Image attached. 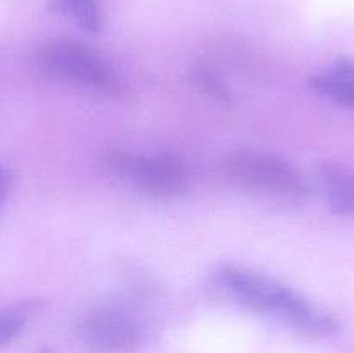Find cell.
<instances>
[{
	"instance_id": "obj_1",
	"label": "cell",
	"mask_w": 354,
	"mask_h": 353,
	"mask_svg": "<svg viewBox=\"0 0 354 353\" xmlns=\"http://www.w3.org/2000/svg\"><path fill=\"white\" fill-rule=\"evenodd\" d=\"M216 287L242 307L273 315L303 334L328 338L341 331L337 318L280 280L241 265H223L216 272Z\"/></svg>"
},
{
	"instance_id": "obj_2",
	"label": "cell",
	"mask_w": 354,
	"mask_h": 353,
	"mask_svg": "<svg viewBox=\"0 0 354 353\" xmlns=\"http://www.w3.org/2000/svg\"><path fill=\"white\" fill-rule=\"evenodd\" d=\"M35 62L44 75L57 82L123 96L127 87L113 66L86 44L68 38L44 42L35 51Z\"/></svg>"
},
{
	"instance_id": "obj_3",
	"label": "cell",
	"mask_w": 354,
	"mask_h": 353,
	"mask_svg": "<svg viewBox=\"0 0 354 353\" xmlns=\"http://www.w3.org/2000/svg\"><path fill=\"white\" fill-rule=\"evenodd\" d=\"M221 168L235 185L273 196L301 199L310 194L303 173L283 158L256 149H234L223 156Z\"/></svg>"
},
{
	"instance_id": "obj_4",
	"label": "cell",
	"mask_w": 354,
	"mask_h": 353,
	"mask_svg": "<svg viewBox=\"0 0 354 353\" xmlns=\"http://www.w3.org/2000/svg\"><path fill=\"white\" fill-rule=\"evenodd\" d=\"M106 165L118 179L152 197H176L190 187V172L185 163L171 152L133 154L113 149L107 152Z\"/></svg>"
},
{
	"instance_id": "obj_5",
	"label": "cell",
	"mask_w": 354,
	"mask_h": 353,
	"mask_svg": "<svg viewBox=\"0 0 354 353\" xmlns=\"http://www.w3.org/2000/svg\"><path fill=\"white\" fill-rule=\"evenodd\" d=\"M80 334L90 348L102 353L133 352L142 341V325L121 307H100L86 314Z\"/></svg>"
},
{
	"instance_id": "obj_6",
	"label": "cell",
	"mask_w": 354,
	"mask_h": 353,
	"mask_svg": "<svg viewBox=\"0 0 354 353\" xmlns=\"http://www.w3.org/2000/svg\"><path fill=\"white\" fill-rule=\"evenodd\" d=\"M310 89L330 102L354 109V61L337 59L325 73L311 76Z\"/></svg>"
},
{
	"instance_id": "obj_7",
	"label": "cell",
	"mask_w": 354,
	"mask_h": 353,
	"mask_svg": "<svg viewBox=\"0 0 354 353\" xmlns=\"http://www.w3.org/2000/svg\"><path fill=\"white\" fill-rule=\"evenodd\" d=\"M320 179L328 210L339 217H354V168L328 163L320 168Z\"/></svg>"
},
{
	"instance_id": "obj_8",
	"label": "cell",
	"mask_w": 354,
	"mask_h": 353,
	"mask_svg": "<svg viewBox=\"0 0 354 353\" xmlns=\"http://www.w3.org/2000/svg\"><path fill=\"white\" fill-rule=\"evenodd\" d=\"M48 10L73 17L82 30L99 33L104 26L100 0H50Z\"/></svg>"
},
{
	"instance_id": "obj_9",
	"label": "cell",
	"mask_w": 354,
	"mask_h": 353,
	"mask_svg": "<svg viewBox=\"0 0 354 353\" xmlns=\"http://www.w3.org/2000/svg\"><path fill=\"white\" fill-rule=\"evenodd\" d=\"M40 300H26L6 308L0 315V345L7 346L23 332L26 320L41 308Z\"/></svg>"
},
{
	"instance_id": "obj_10",
	"label": "cell",
	"mask_w": 354,
	"mask_h": 353,
	"mask_svg": "<svg viewBox=\"0 0 354 353\" xmlns=\"http://www.w3.org/2000/svg\"><path fill=\"white\" fill-rule=\"evenodd\" d=\"M189 80L197 90H201L206 96L213 97L218 102L230 104L234 100V93L228 83L204 62H196L189 69Z\"/></svg>"
},
{
	"instance_id": "obj_11",
	"label": "cell",
	"mask_w": 354,
	"mask_h": 353,
	"mask_svg": "<svg viewBox=\"0 0 354 353\" xmlns=\"http://www.w3.org/2000/svg\"><path fill=\"white\" fill-rule=\"evenodd\" d=\"M10 182H14V173L10 172L7 166H3L2 168V201L7 199V194H9L10 187H12V183Z\"/></svg>"
},
{
	"instance_id": "obj_12",
	"label": "cell",
	"mask_w": 354,
	"mask_h": 353,
	"mask_svg": "<svg viewBox=\"0 0 354 353\" xmlns=\"http://www.w3.org/2000/svg\"><path fill=\"white\" fill-rule=\"evenodd\" d=\"M38 353H52V352L48 348H44V350H40V352H38Z\"/></svg>"
}]
</instances>
